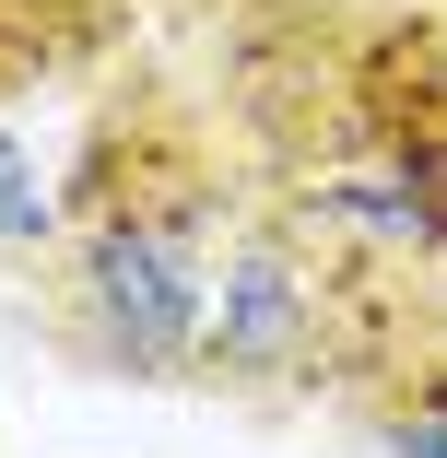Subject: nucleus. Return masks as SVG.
<instances>
[{
    "label": "nucleus",
    "instance_id": "1",
    "mask_svg": "<svg viewBox=\"0 0 447 458\" xmlns=\"http://www.w3.org/2000/svg\"><path fill=\"white\" fill-rule=\"evenodd\" d=\"M201 318H212V189L176 200H95L59 259V341L71 364L130 388L201 377Z\"/></svg>",
    "mask_w": 447,
    "mask_h": 458
},
{
    "label": "nucleus",
    "instance_id": "2",
    "mask_svg": "<svg viewBox=\"0 0 447 458\" xmlns=\"http://www.w3.org/2000/svg\"><path fill=\"white\" fill-rule=\"evenodd\" d=\"M330 364V294L318 259L271 224L212 247V318H201V377L212 388H306Z\"/></svg>",
    "mask_w": 447,
    "mask_h": 458
},
{
    "label": "nucleus",
    "instance_id": "3",
    "mask_svg": "<svg viewBox=\"0 0 447 458\" xmlns=\"http://www.w3.org/2000/svg\"><path fill=\"white\" fill-rule=\"evenodd\" d=\"M435 165H447V130H389L377 153H353L330 176H306L295 212L377 247V259H447V212H435Z\"/></svg>",
    "mask_w": 447,
    "mask_h": 458
},
{
    "label": "nucleus",
    "instance_id": "4",
    "mask_svg": "<svg viewBox=\"0 0 447 458\" xmlns=\"http://www.w3.org/2000/svg\"><path fill=\"white\" fill-rule=\"evenodd\" d=\"M59 189H47V165H36V141L24 130H0V259H36V247H59Z\"/></svg>",
    "mask_w": 447,
    "mask_h": 458
},
{
    "label": "nucleus",
    "instance_id": "5",
    "mask_svg": "<svg viewBox=\"0 0 447 458\" xmlns=\"http://www.w3.org/2000/svg\"><path fill=\"white\" fill-rule=\"evenodd\" d=\"M389 458H447V388H424V400L389 411Z\"/></svg>",
    "mask_w": 447,
    "mask_h": 458
},
{
    "label": "nucleus",
    "instance_id": "6",
    "mask_svg": "<svg viewBox=\"0 0 447 458\" xmlns=\"http://www.w3.org/2000/svg\"><path fill=\"white\" fill-rule=\"evenodd\" d=\"M435 212H447V165H435Z\"/></svg>",
    "mask_w": 447,
    "mask_h": 458
}]
</instances>
